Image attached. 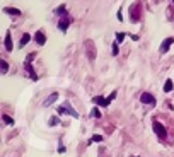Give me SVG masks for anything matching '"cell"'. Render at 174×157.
<instances>
[{
	"label": "cell",
	"mask_w": 174,
	"mask_h": 157,
	"mask_svg": "<svg viewBox=\"0 0 174 157\" xmlns=\"http://www.w3.org/2000/svg\"><path fill=\"white\" fill-rule=\"evenodd\" d=\"M152 128H154V131H155V135H157V138H159V140H162V142H164L166 138H167V131H166L164 125H162L161 121L154 120V121H152Z\"/></svg>",
	"instance_id": "obj_1"
},
{
	"label": "cell",
	"mask_w": 174,
	"mask_h": 157,
	"mask_svg": "<svg viewBox=\"0 0 174 157\" xmlns=\"http://www.w3.org/2000/svg\"><path fill=\"white\" fill-rule=\"evenodd\" d=\"M84 52H85V56L89 58V60H96L97 52H96V45H94L92 39H87L84 43Z\"/></svg>",
	"instance_id": "obj_2"
},
{
	"label": "cell",
	"mask_w": 174,
	"mask_h": 157,
	"mask_svg": "<svg viewBox=\"0 0 174 157\" xmlns=\"http://www.w3.org/2000/svg\"><path fill=\"white\" fill-rule=\"evenodd\" d=\"M56 111L60 113V115H72L74 118H79V115H77V111H75L74 108H72L68 103H65V104H61V106H58L56 108Z\"/></svg>",
	"instance_id": "obj_3"
},
{
	"label": "cell",
	"mask_w": 174,
	"mask_h": 157,
	"mask_svg": "<svg viewBox=\"0 0 174 157\" xmlns=\"http://www.w3.org/2000/svg\"><path fill=\"white\" fill-rule=\"evenodd\" d=\"M70 22H72L70 16H63V17H60V21H58V29H60V31H67L68 26H70Z\"/></svg>",
	"instance_id": "obj_4"
},
{
	"label": "cell",
	"mask_w": 174,
	"mask_h": 157,
	"mask_svg": "<svg viewBox=\"0 0 174 157\" xmlns=\"http://www.w3.org/2000/svg\"><path fill=\"white\" fill-rule=\"evenodd\" d=\"M140 101H142L143 104H150V106L155 104V99H154V96H152L150 92H143L142 96H140Z\"/></svg>",
	"instance_id": "obj_5"
},
{
	"label": "cell",
	"mask_w": 174,
	"mask_h": 157,
	"mask_svg": "<svg viewBox=\"0 0 174 157\" xmlns=\"http://www.w3.org/2000/svg\"><path fill=\"white\" fill-rule=\"evenodd\" d=\"M172 43H174V38H167V39H164V41H162V45H161V48H159V52H161V53H167Z\"/></svg>",
	"instance_id": "obj_6"
},
{
	"label": "cell",
	"mask_w": 174,
	"mask_h": 157,
	"mask_svg": "<svg viewBox=\"0 0 174 157\" xmlns=\"http://www.w3.org/2000/svg\"><path fill=\"white\" fill-rule=\"evenodd\" d=\"M34 39H36V43H38V45H45L46 43V36H45V32L43 31H36V34H34Z\"/></svg>",
	"instance_id": "obj_7"
},
{
	"label": "cell",
	"mask_w": 174,
	"mask_h": 157,
	"mask_svg": "<svg viewBox=\"0 0 174 157\" xmlns=\"http://www.w3.org/2000/svg\"><path fill=\"white\" fill-rule=\"evenodd\" d=\"M92 101H94L96 104H99V106H109V103H111L108 97H103V96H96Z\"/></svg>",
	"instance_id": "obj_8"
},
{
	"label": "cell",
	"mask_w": 174,
	"mask_h": 157,
	"mask_svg": "<svg viewBox=\"0 0 174 157\" xmlns=\"http://www.w3.org/2000/svg\"><path fill=\"white\" fill-rule=\"evenodd\" d=\"M14 45H12V34H10V31H7L5 34V50L7 52H12Z\"/></svg>",
	"instance_id": "obj_9"
},
{
	"label": "cell",
	"mask_w": 174,
	"mask_h": 157,
	"mask_svg": "<svg viewBox=\"0 0 174 157\" xmlns=\"http://www.w3.org/2000/svg\"><path fill=\"white\" fill-rule=\"evenodd\" d=\"M56 99H58V92H53V94H50V96H48V99H46L45 103H43V106H45V108H48V106H51V104L55 103Z\"/></svg>",
	"instance_id": "obj_10"
},
{
	"label": "cell",
	"mask_w": 174,
	"mask_h": 157,
	"mask_svg": "<svg viewBox=\"0 0 174 157\" xmlns=\"http://www.w3.org/2000/svg\"><path fill=\"white\" fill-rule=\"evenodd\" d=\"M29 41H31V34H29V32H24V34L21 36V41H19V48H24V46H26Z\"/></svg>",
	"instance_id": "obj_11"
},
{
	"label": "cell",
	"mask_w": 174,
	"mask_h": 157,
	"mask_svg": "<svg viewBox=\"0 0 174 157\" xmlns=\"http://www.w3.org/2000/svg\"><path fill=\"white\" fill-rule=\"evenodd\" d=\"M5 14H10V16H21V10L19 9H12V7H5L3 9Z\"/></svg>",
	"instance_id": "obj_12"
},
{
	"label": "cell",
	"mask_w": 174,
	"mask_h": 157,
	"mask_svg": "<svg viewBox=\"0 0 174 157\" xmlns=\"http://www.w3.org/2000/svg\"><path fill=\"white\" fill-rule=\"evenodd\" d=\"M24 67H26V70L29 72V75H31V79H32V80H38V75L34 74V70H32L31 63H27V61H26V63H24Z\"/></svg>",
	"instance_id": "obj_13"
},
{
	"label": "cell",
	"mask_w": 174,
	"mask_h": 157,
	"mask_svg": "<svg viewBox=\"0 0 174 157\" xmlns=\"http://www.w3.org/2000/svg\"><path fill=\"white\" fill-rule=\"evenodd\" d=\"M0 67H2V74H7V72H9V63H7L5 60H0Z\"/></svg>",
	"instance_id": "obj_14"
},
{
	"label": "cell",
	"mask_w": 174,
	"mask_h": 157,
	"mask_svg": "<svg viewBox=\"0 0 174 157\" xmlns=\"http://www.w3.org/2000/svg\"><path fill=\"white\" fill-rule=\"evenodd\" d=\"M172 91V80L167 79L166 80V86H164V92H171Z\"/></svg>",
	"instance_id": "obj_15"
},
{
	"label": "cell",
	"mask_w": 174,
	"mask_h": 157,
	"mask_svg": "<svg viewBox=\"0 0 174 157\" xmlns=\"http://www.w3.org/2000/svg\"><path fill=\"white\" fill-rule=\"evenodd\" d=\"M55 12H56V14H61V17H63V16H68V14H67V7H65V5H60V7L55 10Z\"/></svg>",
	"instance_id": "obj_16"
},
{
	"label": "cell",
	"mask_w": 174,
	"mask_h": 157,
	"mask_svg": "<svg viewBox=\"0 0 174 157\" xmlns=\"http://www.w3.org/2000/svg\"><path fill=\"white\" fill-rule=\"evenodd\" d=\"M2 120H3V121H5V123H7V125L14 126V120H12V118H10V116H9V115H2Z\"/></svg>",
	"instance_id": "obj_17"
},
{
	"label": "cell",
	"mask_w": 174,
	"mask_h": 157,
	"mask_svg": "<svg viewBox=\"0 0 174 157\" xmlns=\"http://www.w3.org/2000/svg\"><path fill=\"white\" fill-rule=\"evenodd\" d=\"M125 38H126V34H125V32H116V41H118V43L125 41Z\"/></svg>",
	"instance_id": "obj_18"
},
{
	"label": "cell",
	"mask_w": 174,
	"mask_h": 157,
	"mask_svg": "<svg viewBox=\"0 0 174 157\" xmlns=\"http://www.w3.org/2000/svg\"><path fill=\"white\" fill-rule=\"evenodd\" d=\"M90 116H92V118H101V111L97 108H94L92 111H90Z\"/></svg>",
	"instance_id": "obj_19"
},
{
	"label": "cell",
	"mask_w": 174,
	"mask_h": 157,
	"mask_svg": "<svg viewBox=\"0 0 174 157\" xmlns=\"http://www.w3.org/2000/svg\"><path fill=\"white\" fill-rule=\"evenodd\" d=\"M92 142H103V137H101V135H92L90 140H89V144H92Z\"/></svg>",
	"instance_id": "obj_20"
},
{
	"label": "cell",
	"mask_w": 174,
	"mask_h": 157,
	"mask_svg": "<svg viewBox=\"0 0 174 157\" xmlns=\"http://www.w3.org/2000/svg\"><path fill=\"white\" fill-rule=\"evenodd\" d=\"M118 45H119L118 41H114V43H113V55H114V56L119 53V48H118Z\"/></svg>",
	"instance_id": "obj_21"
},
{
	"label": "cell",
	"mask_w": 174,
	"mask_h": 157,
	"mask_svg": "<svg viewBox=\"0 0 174 157\" xmlns=\"http://www.w3.org/2000/svg\"><path fill=\"white\" fill-rule=\"evenodd\" d=\"M50 126H53V125H58V118H55V116H53V118H50Z\"/></svg>",
	"instance_id": "obj_22"
},
{
	"label": "cell",
	"mask_w": 174,
	"mask_h": 157,
	"mask_svg": "<svg viewBox=\"0 0 174 157\" xmlns=\"http://www.w3.org/2000/svg\"><path fill=\"white\" fill-rule=\"evenodd\" d=\"M34 56H36V53H31V55L27 56V60H26V61H27V63H31V61L34 60Z\"/></svg>",
	"instance_id": "obj_23"
},
{
	"label": "cell",
	"mask_w": 174,
	"mask_h": 157,
	"mask_svg": "<svg viewBox=\"0 0 174 157\" xmlns=\"http://www.w3.org/2000/svg\"><path fill=\"white\" fill-rule=\"evenodd\" d=\"M116 94H118V92H116V91H113V92L109 94V97H108V99H109V101H113L114 97H116Z\"/></svg>",
	"instance_id": "obj_24"
},
{
	"label": "cell",
	"mask_w": 174,
	"mask_h": 157,
	"mask_svg": "<svg viewBox=\"0 0 174 157\" xmlns=\"http://www.w3.org/2000/svg\"><path fill=\"white\" fill-rule=\"evenodd\" d=\"M130 38H132L133 41H138V36H137V34H132V36H130Z\"/></svg>",
	"instance_id": "obj_25"
},
{
	"label": "cell",
	"mask_w": 174,
	"mask_h": 157,
	"mask_svg": "<svg viewBox=\"0 0 174 157\" xmlns=\"http://www.w3.org/2000/svg\"><path fill=\"white\" fill-rule=\"evenodd\" d=\"M172 3H174V2H172Z\"/></svg>",
	"instance_id": "obj_26"
}]
</instances>
